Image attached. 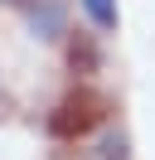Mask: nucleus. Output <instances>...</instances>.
<instances>
[{
    "instance_id": "obj_1",
    "label": "nucleus",
    "mask_w": 155,
    "mask_h": 160,
    "mask_svg": "<svg viewBox=\"0 0 155 160\" xmlns=\"http://www.w3.org/2000/svg\"><path fill=\"white\" fill-rule=\"evenodd\" d=\"M102 117H107V97L92 92V88H78L73 97H63V102L53 107V117H48V136L78 141V136H87Z\"/></svg>"
},
{
    "instance_id": "obj_2",
    "label": "nucleus",
    "mask_w": 155,
    "mask_h": 160,
    "mask_svg": "<svg viewBox=\"0 0 155 160\" xmlns=\"http://www.w3.org/2000/svg\"><path fill=\"white\" fill-rule=\"evenodd\" d=\"M24 10H29V24L39 39H63V24H68L63 0H24Z\"/></svg>"
},
{
    "instance_id": "obj_3",
    "label": "nucleus",
    "mask_w": 155,
    "mask_h": 160,
    "mask_svg": "<svg viewBox=\"0 0 155 160\" xmlns=\"http://www.w3.org/2000/svg\"><path fill=\"white\" fill-rule=\"evenodd\" d=\"M97 29H116V0H78Z\"/></svg>"
},
{
    "instance_id": "obj_4",
    "label": "nucleus",
    "mask_w": 155,
    "mask_h": 160,
    "mask_svg": "<svg viewBox=\"0 0 155 160\" xmlns=\"http://www.w3.org/2000/svg\"><path fill=\"white\" fill-rule=\"evenodd\" d=\"M87 160H131V155H126V136H121V131H116V136H102V146H97Z\"/></svg>"
},
{
    "instance_id": "obj_5",
    "label": "nucleus",
    "mask_w": 155,
    "mask_h": 160,
    "mask_svg": "<svg viewBox=\"0 0 155 160\" xmlns=\"http://www.w3.org/2000/svg\"><path fill=\"white\" fill-rule=\"evenodd\" d=\"M10 5H24V0H10Z\"/></svg>"
}]
</instances>
